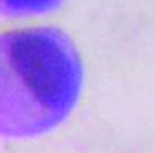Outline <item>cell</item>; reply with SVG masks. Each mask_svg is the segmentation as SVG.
Wrapping results in <instances>:
<instances>
[{
  "label": "cell",
  "mask_w": 155,
  "mask_h": 153,
  "mask_svg": "<svg viewBox=\"0 0 155 153\" xmlns=\"http://www.w3.org/2000/svg\"><path fill=\"white\" fill-rule=\"evenodd\" d=\"M83 64L57 27L0 34V138H36L63 125L78 106Z\"/></svg>",
  "instance_id": "6da1fadb"
},
{
  "label": "cell",
  "mask_w": 155,
  "mask_h": 153,
  "mask_svg": "<svg viewBox=\"0 0 155 153\" xmlns=\"http://www.w3.org/2000/svg\"><path fill=\"white\" fill-rule=\"evenodd\" d=\"M64 0H0V15L6 17H32L44 15L59 6Z\"/></svg>",
  "instance_id": "7a4b0ae2"
}]
</instances>
